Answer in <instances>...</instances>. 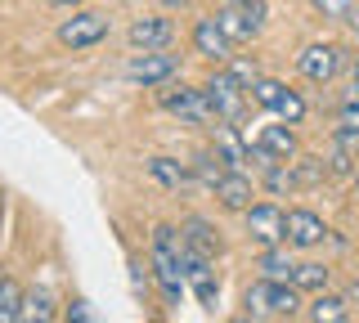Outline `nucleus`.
I'll list each match as a JSON object with an SVG mask.
<instances>
[{
  "label": "nucleus",
  "mask_w": 359,
  "mask_h": 323,
  "mask_svg": "<svg viewBox=\"0 0 359 323\" xmlns=\"http://www.w3.org/2000/svg\"><path fill=\"white\" fill-rule=\"evenodd\" d=\"M149 175L162 188H189L194 184V171H189L184 162H175V158H149Z\"/></svg>",
  "instance_id": "17"
},
{
  "label": "nucleus",
  "mask_w": 359,
  "mask_h": 323,
  "mask_svg": "<svg viewBox=\"0 0 359 323\" xmlns=\"http://www.w3.org/2000/svg\"><path fill=\"white\" fill-rule=\"evenodd\" d=\"M297 68H301V76H306V81L328 85L332 76L346 68V50L332 46V41H314V46H306V50L297 54Z\"/></svg>",
  "instance_id": "7"
},
{
  "label": "nucleus",
  "mask_w": 359,
  "mask_h": 323,
  "mask_svg": "<svg viewBox=\"0 0 359 323\" xmlns=\"http://www.w3.org/2000/svg\"><path fill=\"white\" fill-rule=\"evenodd\" d=\"M211 193L220 198V207H224V211H247V207H252V198H256V184L247 180L238 166H229V171H224L220 180H216V188H211Z\"/></svg>",
  "instance_id": "12"
},
{
  "label": "nucleus",
  "mask_w": 359,
  "mask_h": 323,
  "mask_svg": "<svg viewBox=\"0 0 359 323\" xmlns=\"http://www.w3.org/2000/svg\"><path fill=\"white\" fill-rule=\"evenodd\" d=\"M328 175H351V149H341V144L332 149V158H328Z\"/></svg>",
  "instance_id": "27"
},
{
  "label": "nucleus",
  "mask_w": 359,
  "mask_h": 323,
  "mask_svg": "<svg viewBox=\"0 0 359 323\" xmlns=\"http://www.w3.org/2000/svg\"><path fill=\"white\" fill-rule=\"evenodd\" d=\"M355 193H359V171H355Z\"/></svg>",
  "instance_id": "34"
},
{
  "label": "nucleus",
  "mask_w": 359,
  "mask_h": 323,
  "mask_svg": "<svg viewBox=\"0 0 359 323\" xmlns=\"http://www.w3.org/2000/svg\"><path fill=\"white\" fill-rule=\"evenodd\" d=\"M189 41H194V54H202V59H211V63H224V59L233 54V41L220 32L216 14L198 18V23H194V32H189Z\"/></svg>",
  "instance_id": "10"
},
{
  "label": "nucleus",
  "mask_w": 359,
  "mask_h": 323,
  "mask_svg": "<svg viewBox=\"0 0 359 323\" xmlns=\"http://www.w3.org/2000/svg\"><path fill=\"white\" fill-rule=\"evenodd\" d=\"M269 113H274L278 121H287V126H301V121H306V99H301L297 90H287V85H283Z\"/></svg>",
  "instance_id": "21"
},
{
  "label": "nucleus",
  "mask_w": 359,
  "mask_h": 323,
  "mask_svg": "<svg viewBox=\"0 0 359 323\" xmlns=\"http://www.w3.org/2000/svg\"><path fill=\"white\" fill-rule=\"evenodd\" d=\"M211 135H216V153L224 158V166H243L247 162V135H238L229 121H216Z\"/></svg>",
  "instance_id": "16"
},
{
  "label": "nucleus",
  "mask_w": 359,
  "mask_h": 323,
  "mask_svg": "<svg viewBox=\"0 0 359 323\" xmlns=\"http://www.w3.org/2000/svg\"><path fill=\"white\" fill-rule=\"evenodd\" d=\"M50 5H59V9H76L81 0H50Z\"/></svg>",
  "instance_id": "30"
},
{
  "label": "nucleus",
  "mask_w": 359,
  "mask_h": 323,
  "mask_svg": "<svg viewBox=\"0 0 359 323\" xmlns=\"http://www.w3.org/2000/svg\"><path fill=\"white\" fill-rule=\"evenodd\" d=\"M157 104H162L171 117H180L184 126H216V113H211L202 85H184V81L175 85V81H166L162 90H157Z\"/></svg>",
  "instance_id": "4"
},
{
  "label": "nucleus",
  "mask_w": 359,
  "mask_h": 323,
  "mask_svg": "<svg viewBox=\"0 0 359 323\" xmlns=\"http://www.w3.org/2000/svg\"><path fill=\"white\" fill-rule=\"evenodd\" d=\"M341 126L359 130V104H351V99H346V104H341Z\"/></svg>",
  "instance_id": "29"
},
{
  "label": "nucleus",
  "mask_w": 359,
  "mask_h": 323,
  "mask_svg": "<svg viewBox=\"0 0 359 323\" xmlns=\"http://www.w3.org/2000/svg\"><path fill=\"white\" fill-rule=\"evenodd\" d=\"M310 323H346L351 319V301L337 296V292H314V301L301 310Z\"/></svg>",
  "instance_id": "14"
},
{
  "label": "nucleus",
  "mask_w": 359,
  "mask_h": 323,
  "mask_svg": "<svg viewBox=\"0 0 359 323\" xmlns=\"http://www.w3.org/2000/svg\"><path fill=\"white\" fill-rule=\"evenodd\" d=\"M180 5H184V0H162V9H180Z\"/></svg>",
  "instance_id": "31"
},
{
  "label": "nucleus",
  "mask_w": 359,
  "mask_h": 323,
  "mask_svg": "<svg viewBox=\"0 0 359 323\" xmlns=\"http://www.w3.org/2000/svg\"><path fill=\"white\" fill-rule=\"evenodd\" d=\"M351 296H355V301H359V283H355V287H351Z\"/></svg>",
  "instance_id": "33"
},
{
  "label": "nucleus",
  "mask_w": 359,
  "mask_h": 323,
  "mask_svg": "<svg viewBox=\"0 0 359 323\" xmlns=\"http://www.w3.org/2000/svg\"><path fill=\"white\" fill-rule=\"evenodd\" d=\"M149 265H140V261H130V283H135V292H149Z\"/></svg>",
  "instance_id": "28"
},
{
  "label": "nucleus",
  "mask_w": 359,
  "mask_h": 323,
  "mask_svg": "<svg viewBox=\"0 0 359 323\" xmlns=\"http://www.w3.org/2000/svg\"><path fill=\"white\" fill-rule=\"evenodd\" d=\"M243 315L247 319H297L301 315V287L292 278H256L243 292Z\"/></svg>",
  "instance_id": "2"
},
{
  "label": "nucleus",
  "mask_w": 359,
  "mask_h": 323,
  "mask_svg": "<svg viewBox=\"0 0 359 323\" xmlns=\"http://www.w3.org/2000/svg\"><path fill=\"white\" fill-rule=\"evenodd\" d=\"M149 270L162 287V301L166 305H180L184 296V238H180L175 225H157L153 229V242H149Z\"/></svg>",
  "instance_id": "1"
},
{
  "label": "nucleus",
  "mask_w": 359,
  "mask_h": 323,
  "mask_svg": "<svg viewBox=\"0 0 359 323\" xmlns=\"http://www.w3.org/2000/svg\"><path fill=\"white\" fill-rule=\"evenodd\" d=\"M256 144H261L265 153H274L278 162H292V158H297V130H292L287 121H278V126H265L261 135H256Z\"/></svg>",
  "instance_id": "15"
},
{
  "label": "nucleus",
  "mask_w": 359,
  "mask_h": 323,
  "mask_svg": "<svg viewBox=\"0 0 359 323\" xmlns=\"http://www.w3.org/2000/svg\"><path fill=\"white\" fill-rule=\"evenodd\" d=\"M314 5L323 9V18H341V23H346V14L355 9V0H314Z\"/></svg>",
  "instance_id": "26"
},
{
  "label": "nucleus",
  "mask_w": 359,
  "mask_h": 323,
  "mask_svg": "<svg viewBox=\"0 0 359 323\" xmlns=\"http://www.w3.org/2000/svg\"><path fill=\"white\" fill-rule=\"evenodd\" d=\"M229 5H238V9H247V5H256V0H229Z\"/></svg>",
  "instance_id": "32"
},
{
  "label": "nucleus",
  "mask_w": 359,
  "mask_h": 323,
  "mask_svg": "<svg viewBox=\"0 0 359 323\" xmlns=\"http://www.w3.org/2000/svg\"><path fill=\"white\" fill-rule=\"evenodd\" d=\"M202 95H207V104H211V113H216V121H229V126H238V121L247 117V85L238 81L233 72H211L207 81H202Z\"/></svg>",
  "instance_id": "3"
},
{
  "label": "nucleus",
  "mask_w": 359,
  "mask_h": 323,
  "mask_svg": "<svg viewBox=\"0 0 359 323\" xmlns=\"http://www.w3.org/2000/svg\"><path fill=\"white\" fill-rule=\"evenodd\" d=\"M126 76L135 85H166V81L180 76V59L166 54V50H140V54H130Z\"/></svg>",
  "instance_id": "8"
},
{
  "label": "nucleus",
  "mask_w": 359,
  "mask_h": 323,
  "mask_svg": "<svg viewBox=\"0 0 359 323\" xmlns=\"http://www.w3.org/2000/svg\"><path fill=\"white\" fill-rule=\"evenodd\" d=\"M292 283H297L301 292H323V287H328V265H319V261H301L297 270H292Z\"/></svg>",
  "instance_id": "22"
},
{
  "label": "nucleus",
  "mask_w": 359,
  "mask_h": 323,
  "mask_svg": "<svg viewBox=\"0 0 359 323\" xmlns=\"http://www.w3.org/2000/svg\"><path fill=\"white\" fill-rule=\"evenodd\" d=\"M22 315V287L9 274H0V323H14Z\"/></svg>",
  "instance_id": "23"
},
{
  "label": "nucleus",
  "mask_w": 359,
  "mask_h": 323,
  "mask_svg": "<svg viewBox=\"0 0 359 323\" xmlns=\"http://www.w3.org/2000/svg\"><path fill=\"white\" fill-rule=\"evenodd\" d=\"M180 238H184V247H194L202 256H220V229L202 216H189L184 225H180Z\"/></svg>",
  "instance_id": "13"
},
{
  "label": "nucleus",
  "mask_w": 359,
  "mask_h": 323,
  "mask_svg": "<svg viewBox=\"0 0 359 323\" xmlns=\"http://www.w3.org/2000/svg\"><path fill=\"white\" fill-rule=\"evenodd\" d=\"M323 238H328V225L314 211H306V207L287 211V247H319Z\"/></svg>",
  "instance_id": "11"
},
{
  "label": "nucleus",
  "mask_w": 359,
  "mask_h": 323,
  "mask_svg": "<svg viewBox=\"0 0 359 323\" xmlns=\"http://www.w3.org/2000/svg\"><path fill=\"white\" fill-rule=\"evenodd\" d=\"M216 23H220V32L233 41V46H238V41H252L256 32H261L252 18H247V9H238V5H224L220 14H216Z\"/></svg>",
  "instance_id": "18"
},
{
  "label": "nucleus",
  "mask_w": 359,
  "mask_h": 323,
  "mask_svg": "<svg viewBox=\"0 0 359 323\" xmlns=\"http://www.w3.org/2000/svg\"><path fill=\"white\" fill-rule=\"evenodd\" d=\"M224 171H229V166H224V158H220L216 149H211V153H198V158H194V180H202L207 188H216V180H220Z\"/></svg>",
  "instance_id": "24"
},
{
  "label": "nucleus",
  "mask_w": 359,
  "mask_h": 323,
  "mask_svg": "<svg viewBox=\"0 0 359 323\" xmlns=\"http://www.w3.org/2000/svg\"><path fill=\"white\" fill-rule=\"evenodd\" d=\"M297 270V261H292L287 242H278V247H261V274L265 278H292Z\"/></svg>",
  "instance_id": "20"
},
{
  "label": "nucleus",
  "mask_w": 359,
  "mask_h": 323,
  "mask_svg": "<svg viewBox=\"0 0 359 323\" xmlns=\"http://www.w3.org/2000/svg\"><path fill=\"white\" fill-rule=\"evenodd\" d=\"M243 216H247V238H252L256 247H278V242H287V211L278 202H252Z\"/></svg>",
  "instance_id": "6"
},
{
  "label": "nucleus",
  "mask_w": 359,
  "mask_h": 323,
  "mask_svg": "<svg viewBox=\"0 0 359 323\" xmlns=\"http://www.w3.org/2000/svg\"><path fill=\"white\" fill-rule=\"evenodd\" d=\"M59 310H54V301L45 287H32V292H22V315L18 319H27V323H50Z\"/></svg>",
  "instance_id": "19"
},
{
  "label": "nucleus",
  "mask_w": 359,
  "mask_h": 323,
  "mask_svg": "<svg viewBox=\"0 0 359 323\" xmlns=\"http://www.w3.org/2000/svg\"><path fill=\"white\" fill-rule=\"evenodd\" d=\"M278 90H283V81H274V76H256V81L247 85V95H252V99H256L261 108H274Z\"/></svg>",
  "instance_id": "25"
},
{
  "label": "nucleus",
  "mask_w": 359,
  "mask_h": 323,
  "mask_svg": "<svg viewBox=\"0 0 359 323\" xmlns=\"http://www.w3.org/2000/svg\"><path fill=\"white\" fill-rule=\"evenodd\" d=\"M355 76H359V63H355Z\"/></svg>",
  "instance_id": "35"
},
{
  "label": "nucleus",
  "mask_w": 359,
  "mask_h": 323,
  "mask_svg": "<svg viewBox=\"0 0 359 323\" xmlns=\"http://www.w3.org/2000/svg\"><path fill=\"white\" fill-rule=\"evenodd\" d=\"M108 14H99V9H72V18H63L59 23V46L67 50H90L99 46V41H108Z\"/></svg>",
  "instance_id": "5"
},
{
  "label": "nucleus",
  "mask_w": 359,
  "mask_h": 323,
  "mask_svg": "<svg viewBox=\"0 0 359 323\" xmlns=\"http://www.w3.org/2000/svg\"><path fill=\"white\" fill-rule=\"evenodd\" d=\"M126 41L135 50H171L175 46V18L171 14H149V18H135L126 27Z\"/></svg>",
  "instance_id": "9"
}]
</instances>
